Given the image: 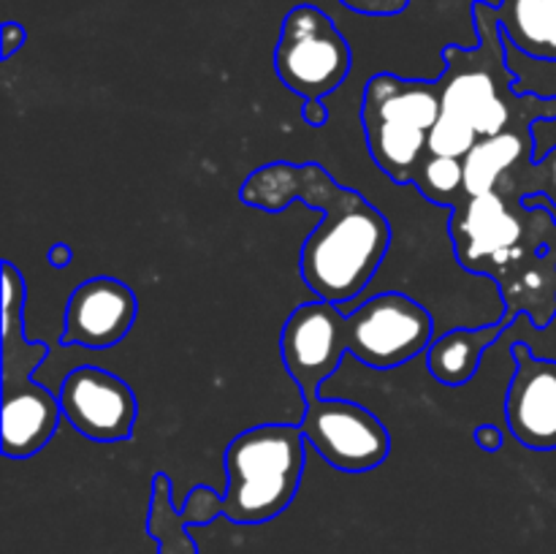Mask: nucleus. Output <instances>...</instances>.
I'll return each instance as SVG.
<instances>
[{
  "label": "nucleus",
  "instance_id": "nucleus-1",
  "mask_svg": "<svg viewBox=\"0 0 556 554\" xmlns=\"http://www.w3.org/2000/svg\"><path fill=\"white\" fill-rule=\"evenodd\" d=\"M242 204L261 212H282L304 201L320 212L299 255V275L315 299L353 310L383 266L391 248V226L383 212L358 190L337 182L320 163L275 161L255 168L239 188Z\"/></svg>",
  "mask_w": 556,
  "mask_h": 554
},
{
  "label": "nucleus",
  "instance_id": "nucleus-17",
  "mask_svg": "<svg viewBox=\"0 0 556 554\" xmlns=\"http://www.w3.org/2000/svg\"><path fill=\"white\" fill-rule=\"evenodd\" d=\"M413 185H416V190L424 199L434 201V204L445 206V210H454L456 204H462L467 199L465 163L459 158H443L427 152V158L418 166Z\"/></svg>",
  "mask_w": 556,
  "mask_h": 554
},
{
  "label": "nucleus",
  "instance_id": "nucleus-12",
  "mask_svg": "<svg viewBox=\"0 0 556 554\" xmlns=\"http://www.w3.org/2000/svg\"><path fill=\"white\" fill-rule=\"evenodd\" d=\"M0 445L9 459H27L38 454L58 432L63 421L58 391L47 389L36 378L0 380Z\"/></svg>",
  "mask_w": 556,
  "mask_h": 554
},
{
  "label": "nucleus",
  "instance_id": "nucleus-25",
  "mask_svg": "<svg viewBox=\"0 0 556 554\" xmlns=\"http://www.w3.org/2000/svg\"><path fill=\"white\" fill-rule=\"evenodd\" d=\"M71 259H74V250H71L65 242H58V244H52V248H49V264L58 266V269L68 266Z\"/></svg>",
  "mask_w": 556,
  "mask_h": 554
},
{
  "label": "nucleus",
  "instance_id": "nucleus-15",
  "mask_svg": "<svg viewBox=\"0 0 556 554\" xmlns=\"http://www.w3.org/2000/svg\"><path fill=\"white\" fill-rule=\"evenodd\" d=\"M505 43L541 63H556V0H500Z\"/></svg>",
  "mask_w": 556,
  "mask_h": 554
},
{
  "label": "nucleus",
  "instance_id": "nucleus-6",
  "mask_svg": "<svg viewBox=\"0 0 556 554\" xmlns=\"http://www.w3.org/2000/svg\"><path fill=\"white\" fill-rule=\"evenodd\" d=\"M348 353L372 369H396L429 351L434 318L418 299L380 291L348 310Z\"/></svg>",
  "mask_w": 556,
  "mask_h": 554
},
{
  "label": "nucleus",
  "instance_id": "nucleus-13",
  "mask_svg": "<svg viewBox=\"0 0 556 554\" xmlns=\"http://www.w3.org/2000/svg\"><path fill=\"white\" fill-rule=\"evenodd\" d=\"M508 324L503 318L497 324L470 326V329H451L438 335L427 351V369L443 386H465L476 378L483 356L500 337L505 335Z\"/></svg>",
  "mask_w": 556,
  "mask_h": 554
},
{
  "label": "nucleus",
  "instance_id": "nucleus-24",
  "mask_svg": "<svg viewBox=\"0 0 556 554\" xmlns=\"http://www.w3.org/2000/svg\"><path fill=\"white\" fill-rule=\"evenodd\" d=\"M472 440H476L478 445H481L486 454H494V451L503 449V429L494 427V424H481V427L472 432Z\"/></svg>",
  "mask_w": 556,
  "mask_h": 554
},
{
  "label": "nucleus",
  "instance_id": "nucleus-19",
  "mask_svg": "<svg viewBox=\"0 0 556 554\" xmlns=\"http://www.w3.org/2000/svg\"><path fill=\"white\" fill-rule=\"evenodd\" d=\"M478 141L481 139H478L470 128H465V125H459L456 119H448L440 114L438 123H434V128L429 130L427 147L432 155L459 158V161H465L467 152H470Z\"/></svg>",
  "mask_w": 556,
  "mask_h": 554
},
{
  "label": "nucleus",
  "instance_id": "nucleus-18",
  "mask_svg": "<svg viewBox=\"0 0 556 554\" xmlns=\"http://www.w3.org/2000/svg\"><path fill=\"white\" fill-rule=\"evenodd\" d=\"M497 188L510 190L519 199H525V196H543V199L552 201L556 212V147L543 158H530V161L516 166L510 174H505Z\"/></svg>",
  "mask_w": 556,
  "mask_h": 554
},
{
  "label": "nucleus",
  "instance_id": "nucleus-21",
  "mask_svg": "<svg viewBox=\"0 0 556 554\" xmlns=\"http://www.w3.org/2000/svg\"><path fill=\"white\" fill-rule=\"evenodd\" d=\"M342 5H348L356 14L367 16H396L410 5V0H340Z\"/></svg>",
  "mask_w": 556,
  "mask_h": 554
},
{
  "label": "nucleus",
  "instance_id": "nucleus-26",
  "mask_svg": "<svg viewBox=\"0 0 556 554\" xmlns=\"http://www.w3.org/2000/svg\"><path fill=\"white\" fill-rule=\"evenodd\" d=\"M554 326H556V324H554Z\"/></svg>",
  "mask_w": 556,
  "mask_h": 554
},
{
  "label": "nucleus",
  "instance_id": "nucleus-3",
  "mask_svg": "<svg viewBox=\"0 0 556 554\" xmlns=\"http://www.w3.org/2000/svg\"><path fill=\"white\" fill-rule=\"evenodd\" d=\"M307 445L299 424L242 429L226 449L223 516L233 525L277 519L302 487Z\"/></svg>",
  "mask_w": 556,
  "mask_h": 554
},
{
  "label": "nucleus",
  "instance_id": "nucleus-11",
  "mask_svg": "<svg viewBox=\"0 0 556 554\" xmlns=\"http://www.w3.org/2000/svg\"><path fill=\"white\" fill-rule=\"evenodd\" d=\"M514 378L505 396L508 429L532 451L556 449V358L532 353L527 342H514Z\"/></svg>",
  "mask_w": 556,
  "mask_h": 554
},
{
  "label": "nucleus",
  "instance_id": "nucleus-5",
  "mask_svg": "<svg viewBox=\"0 0 556 554\" xmlns=\"http://www.w3.org/2000/svg\"><path fill=\"white\" fill-rule=\"evenodd\" d=\"M353 52L348 38L318 5H293L275 47V74L299 98H326L348 79Z\"/></svg>",
  "mask_w": 556,
  "mask_h": 554
},
{
  "label": "nucleus",
  "instance_id": "nucleus-20",
  "mask_svg": "<svg viewBox=\"0 0 556 554\" xmlns=\"http://www.w3.org/2000/svg\"><path fill=\"white\" fill-rule=\"evenodd\" d=\"M182 519L190 525H210L217 514H223V498H217L215 489L210 487H195L193 492L188 494L182 505Z\"/></svg>",
  "mask_w": 556,
  "mask_h": 554
},
{
  "label": "nucleus",
  "instance_id": "nucleus-16",
  "mask_svg": "<svg viewBox=\"0 0 556 554\" xmlns=\"http://www.w3.org/2000/svg\"><path fill=\"white\" fill-rule=\"evenodd\" d=\"M147 532L155 538L157 554H199L195 541L190 538L188 521L182 511L172 500V481L166 473L152 478L150 511H147Z\"/></svg>",
  "mask_w": 556,
  "mask_h": 554
},
{
  "label": "nucleus",
  "instance_id": "nucleus-9",
  "mask_svg": "<svg viewBox=\"0 0 556 554\" xmlns=\"http://www.w3.org/2000/svg\"><path fill=\"white\" fill-rule=\"evenodd\" d=\"M63 418L87 440L119 443L134 438L139 400L119 375L101 367H76L60 383Z\"/></svg>",
  "mask_w": 556,
  "mask_h": 554
},
{
  "label": "nucleus",
  "instance_id": "nucleus-2",
  "mask_svg": "<svg viewBox=\"0 0 556 554\" xmlns=\"http://www.w3.org/2000/svg\"><path fill=\"white\" fill-rule=\"evenodd\" d=\"M476 47L448 43L443 49V74L438 76L440 114L470 128L478 139H492L510 128H535L554 123L556 98L516 90L508 65V43L497 20V5L472 3Z\"/></svg>",
  "mask_w": 556,
  "mask_h": 554
},
{
  "label": "nucleus",
  "instance_id": "nucleus-8",
  "mask_svg": "<svg viewBox=\"0 0 556 554\" xmlns=\"http://www.w3.org/2000/svg\"><path fill=\"white\" fill-rule=\"evenodd\" d=\"M348 313L334 302L315 299L293 310L282 324L280 353L288 375L304 402L320 396L326 380L337 373L348 353Z\"/></svg>",
  "mask_w": 556,
  "mask_h": 554
},
{
  "label": "nucleus",
  "instance_id": "nucleus-4",
  "mask_svg": "<svg viewBox=\"0 0 556 554\" xmlns=\"http://www.w3.org/2000/svg\"><path fill=\"white\" fill-rule=\"evenodd\" d=\"M440 117L438 79L375 74L364 85L362 128L375 166L396 185H413Z\"/></svg>",
  "mask_w": 556,
  "mask_h": 554
},
{
  "label": "nucleus",
  "instance_id": "nucleus-14",
  "mask_svg": "<svg viewBox=\"0 0 556 554\" xmlns=\"http://www.w3.org/2000/svg\"><path fill=\"white\" fill-rule=\"evenodd\" d=\"M530 158H535V128H510L492 139H481L462 161L465 163V193H492L503 182L505 174Z\"/></svg>",
  "mask_w": 556,
  "mask_h": 554
},
{
  "label": "nucleus",
  "instance_id": "nucleus-7",
  "mask_svg": "<svg viewBox=\"0 0 556 554\" xmlns=\"http://www.w3.org/2000/svg\"><path fill=\"white\" fill-rule=\"evenodd\" d=\"M309 449L320 459L342 473H369L383 465L391 454V435L386 424L351 400L318 396L304 402V416L299 421Z\"/></svg>",
  "mask_w": 556,
  "mask_h": 554
},
{
  "label": "nucleus",
  "instance_id": "nucleus-23",
  "mask_svg": "<svg viewBox=\"0 0 556 554\" xmlns=\"http://www.w3.org/2000/svg\"><path fill=\"white\" fill-rule=\"evenodd\" d=\"M302 117L309 128H324L329 123V106L324 103V98H309V101L302 103Z\"/></svg>",
  "mask_w": 556,
  "mask_h": 554
},
{
  "label": "nucleus",
  "instance_id": "nucleus-10",
  "mask_svg": "<svg viewBox=\"0 0 556 554\" xmlns=\"http://www.w3.org/2000/svg\"><path fill=\"white\" fill-rule=\"evenodd\" d=\"M139 315V299L128 282L96 275L79 282L65 304L63 345L106 351L130 335Z\"/></svg>",
  "mask_w": 556,
  "mask_h": 554
},
{
  "label": "nucleus",
  "instance_id": "nucleus-22",
  "mask_svg": "<svg viewBox=\"0 0 556 554\" xmlns=\"http://www.w3.org/2000/svg\"><path fill=\"white\" fill-rule=\"evenodd\" d=\"M27 41V30L20 25V22H5L3 33H0V54L3 60H11Z\"/></svg>",
  "mask_w": 556,
  "mask_h": 554
}]
</instances>
